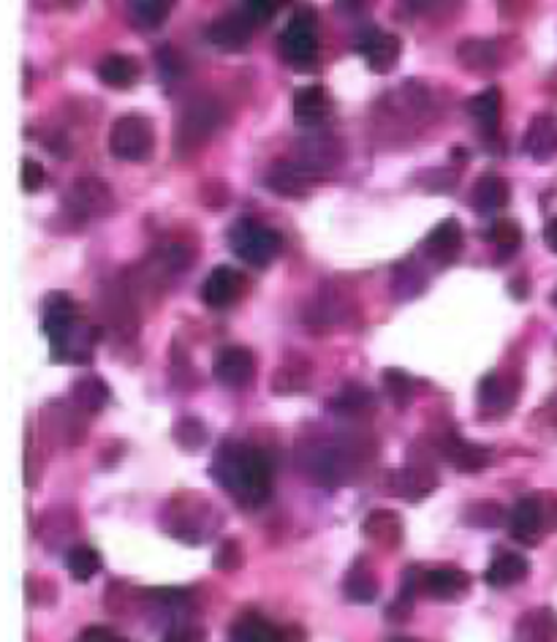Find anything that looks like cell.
Masks as SVG:
<instances>
[{"label": "cell", "instance_id": "2e32d148", "mask_svg": "<svg viewBox=\"0 0 557 642\" xmlns=\"http://www.w3.org/2000/svg\"><path fill=\"white\" fill-rule=\"evenodd\" d=\"M440 455L460 471H481L493 466V452H489L487 446L468 442V438L457 436V433H449V436L440 442Z\"/></svg>", "mask_w": 557, "mask_h": 642}, {"label": "cell", "instance_id": "7bdbcfd3", "mask_svg": "<svg viewBox=\"0 0 557 642\" xmlns=\"http://www.w3.org/2000/svg\"><path fill=\"white\" fill-rule=\"evenodd\" d=\"M278 3L280 0H248V3H245V11H248V17L256 22V26H265V22L275 17Z\"/></svg>", "mask_w": 557, "mask_h": 642}, {"label": "cell", "instance_id": "b9f144b4", "mask_svg": "<svg viewBox=\"0 0 557 642\" xmlns=\"http://www.w3.org/2000/svg\"><path fill=\"white\" fill-rule=\"evenodd\" d=\"M47 180V172L41 164H36L33 158H24L22 161V188L28 194H36L41 186H44Z\"/></svg>", "mask_w": 557, "mask_h": 642}, {"label": "cell", "instance_id": "d6a6232c", "mask_svg": "<svg viewBox=\"0 0 557 642\" xmlns=\"http://www.w3.org/2000/svg\"><path fill=\"white\" fill-rule=\"evenodd\" d=\"M171 6L175 0H131V22L133 26L152 30L161 28L167 22V17L171 14Z\"/></svg>", "mask_w": 557, "mask_h": 642}, {"label": "cell", "instance_id": "ba28073f", "mask_svg": "<svg viewBox=\"0 0 557 642\" xmlns=\"http://www.w3.org/2000/svg\"><path fill=\"white\" fill-rule=\"evenodd\" d=\"M387 485H389V491H395L397 495H402V498L419 501V498H425V495H430L438 487L436 466L430 463V457H425L421 452H414L411 463H408L406 468L391 471Z\"/></svg>", "mask_w": 557, "mask_h": 642}, {"label": "cell", "instance_id": "d590c367", "mask_svg": "<svg viewBox=\"0 0 557 642\" xmlns=\"http://www.w3.org/2000/svg\"><path fill=\"white\" fill-rule=\"evenodd\" d=\"M419 572L416 569H408L406 574H402V585H400V593H397L395 604L387 610V615L391 621H406L408 615L414 613V596H416V585H419Z\"/></svg>", "mask_w": 557, "mask_h": 642}, {"label": "cell", "instance_id": "e0dca14e", "mask_svg": "<svg viewBox=\"0 0 557 642\" xmlns=\"http://www.w3.org/2000/svg\"><path fill=\"white\" fill-rule=\"evenodd\" d=\"M240 292L242 280L237 270H231V267H216V270L207 275L205 286H201V299H205V305H210V308L226 310L240 299Z\"/></svg>", "mask_w": 557, "mask_h": 642}, {"label": "cell", "instance_id": "7c38bea8", "mask_svg": "<svg viewBox=\"0 0 557 642\" xmlns=\"http://www.w3.org/2000/svg\"><path fill=\"white\" fill-rule=\"evenodd\" d=\"M462 240H465L462 224L457 221V218H446V221H440L436 229L425 237L421 254H425L430 261H436V265L446 267L451 265V261L460 259Z\"/></svg>", "mask_w": 557, "mask_h": 642}, {"label": "cell", "instance_id": "74e56055", "mask_svg": "<svg viewBox=\"0 0 557 642\" xmlns=\"http://www.w3.org/2000/svg\"><path fill=\"white\" fill-rule=\"evenodd\" d=\"M425 289V273L419 270V261L408 259L397 265L395 270V292L400 297H414Z\"/></svg>", "mask_w": 557, "mask_h": 642}, {"label": "cell", "instance_id": "7402d4cb", "mask_svg": "<svg viewBox=\"0 0 557 642\" xmlns=\"http://www.w3.org/2000/svg\"><path fill=\"white\" fill-rule=\"evenodd\" d=\"M421 589L432 599H460L470 589V577L462 569L440 566L421 574Z\"/></svg>", "mask_w": 557, "mask_h": 642}, {"label": "cell", "instance_id": "c3c4849f", "mask_svg": "<svg viewBox=\"0 0 557 642\" xmlns=\"http://www.w3.org/2000/svg\"><path fill=\"white\" fill-rule=\"evenodd\" d=\"M39 3H44L47 9H73V6H79L82 0H39Z\"/></svg>", "mask_w": 557, "mask_h": 642}, {"label": "cell", "instance_id": "44dd1931", "mask_svg": "<svg viewBox=\"0 0 557 642\" xmlns=\"http://www.w3.org/2000/svg\"><path fill=\"white\" fill-rule=\"evenodd\" d=\"M362 534L370 540L376 547L381 550H397L402 544V520L397 512L389 510H376L365 517Z\"/></svg>", "mask_w": 557, "mask_h": 642}, {"label": "cell", "instance_id": "4dcf8cb0", "mask_svg": "<svg viewBox=\"0 0 557 642\" xmlns=\"http://www.w3.org/2000/svg\"><path fill=\"white\" fill-rule=\"evenodd\" d=\"M329 406H332V412L338 414V417L362 419L367 414H372L376 401H372V395L362 387H342V393L335 395Z\"/></svg>", "mask_w": 557, "mask_h": 642}, {"label": "cell", "instance_id": "4316f807", "mask_svg": "<svg viewBox=\"0 0 557 642\" xmlns=\"http://www.w3.org/2000/svg\"><path fill=\"white\" fill-rule=\"evenodd\" d=\"M528 572H530L528 559L506 550V553L495 555L493 564H489V569L485 572V580L493 585V589H509V585L528 577Z\"/></svg>", "mask_w": 557, "mask_h": 642}, {"label": "cell", "instance_id": "277c9868", "mask_svg": "<svg viewBox=\"0 0 557 642\" xmlns=\"http://www.w3.org/2000/svg\"><path fill=\"white\" fill-rule=\"evenodd\" d=\"M220 124H223V107L212 99H201L193 101L191 107L182 112L180 124H177L175 134V152L180 158L193 156L205 148L212 139V134L218 131Z\"/></svg>", "mask_w": 557, "mask_h": 642}, {"label": "cell", "instance_id": "60d3db41", "mask_svg": "<svg viewBox=\"0 0 557 642\" xmlns=\"http://www.w3.org/2000/svg\"><path fill=\"white\" fill-rule=\"evenodd\" d=\"M212 566L220 569V572H235V569L242 566V547L237 540H223L220 547L216 550V561Z\"/></svg>", "mask_w": 557, "mask_h": 642}, {"label": "cell", "instance_id": "4fadbf2b", "mask_svg": "<svg viewBox=\"0 0 557 642\" xmlns=\"http://www.w3.org/2000/svg\"><path fill=\"white\" fill-rule=\"evenodd\" d=\"M71 207L73 213H79L82 218L109 216L115 207L112 188H109L107 182L96 180V177H82V180L73 182L71 188Z\"/></svg>", "mask_w": 557, "mask_h": 642}, {"label": "cell", "instance_id": "e575fe53", "mask_svg": "<svg viewBox=\"0 0 557 642\" xmlns=\"http://www.w3.org/2000/svg\"><path fill=\"white\" fill-rule=\"evenodd\" d=\"M487 240L498 248V254H504V259H509L514 250L523 246V229L511 218H500V221L489 226Z\"/></svg>", "mask_w": 557, "mask_h": 642}, {"label": "cell", "instance_id": "7a4b0ae2", "mask_svg": "<svg viewBox=\"0 0 557 642\" xmlns=\"http://www.w3.org/2000/svg\"><path fill=\"white\" fill-rule=\"evenodd\" d=\"M376 452L367 438L359 436H329L316 438L299 450V468L302 476L321 487H340L362 476L367 463H372Z\"/></svg>", "mask_w": 557, "mask_h": 642}, {"label": "cell", "instance_id": "6da1fadb", "mask_svg": "<svg viewBox=\"0 0 557 642\" xmlns=\"http://www.w3.org/2000/svg\"><path fill=\"white\" fill-rule=\"evenodd\" d=\"M212 476L242 506H261L272 495V463L259 446L226 442L212 461Z\"/></svg>", "mask_w": 557, "mask_h": 642}, {"label": "cell", "instance_id": "52a82bcc", "mask_svg": "<svg viewBox=\"0 0 557 642\" xmlns=\"http://www.w3.org/2000/svg\"><path fill=\"white\" fill-rule=\"evenodd\" d=\"M280 52H284V60L297 71H310L316 69L318 60V36L314 22L305 20V17H297V20L289 22V28L280 36Z\"/></svg>", "mask_w": 557, "mask_h": 642}, {"label": "cell", "instance_id": "8992f818", "mask_svg": "<svg viewBox=\"0 0 557 642\" xmlns=\"http://www.w3.org/2000/svg\"><path fill=\"white\" fill-rule=\"evenodd\" d=\"M229 248L253 267H267L278 256L280 237L259 221L242 218L229 229Z\"/></svg>", "mask_w": 557, "mask_h": 642}, {"label": "cell", "instance_id": "603a6c76", "mask_svg": "<svg viewBox=\"0 0 557 642\" xmlns=\"http://www.w3.org/2000/svg\"><path fill=\"white\" fill-rule=\"evenodd\" d=\"M231 642H302L299 634L289 629V632H280L278 626L267 621V618L248 613L231 629Z\"/></svg>", "mask_w": 557, "mask_h": 642}, {"label": "cell", "instance_id": "5b68a950", "mask_svg": "<svg viewBox=\"0 0 557 642\" xmlns=\"http://www.w3.org/2000/svg\"><path fill=\"white\" fill-rule=\"evenodd\" d=\"M156 150V131H152V124L142 115H126L118 124L112 126V134H109V152L120 161L128 164H139L147 161Z\"/></svg>", "mask_w": 557, "mask_h": 642}, {"label": "cell", "instance_id": "3957f363", "mask_svg": "<svg viewBox=\"0 0 557 642\" xmlns=\"http://www.w3.org/2000/svg\"><path fill=\"white\" fill-rule=\"evenodd\" d=\"M41 329L52 346V359L82 365L93 357L96 329L79 316L77 303L63 292H54L41 305Z\"/></svg>", "mask_w": 557, "mask_h": 642}, {"label": "cell", "instance_id": "681fc988", "mask_svg": "<svg viewBox=\"0 0 557 642\" xmlns=\"http://www.w3.org/2000/svg\"><path fill=\"white\" fill-rule=\"evenodd\" d=\"M391 642H421V640H414V638H397V640H391Z\"/></svg>", "mask_w": 557, "mask_h": 642}, {"label": "cell", "instance_id": "9a60e30c", "mask_svg": "<svg viewBox=\"0 0 557 642\" xmlns=\"http://www.w3.org/2000/svg\"><path fill=\"white\" fill-rule=\"evenodd\" d=\"M525 152L536 164H549L557 158V115L544 112L530 120L528 134H525Z\"/></svg>", "mask_w": 557, "mask_h": 642}, {"label": "cell", "instance_id": "8d00e7d4", "mask_svg": "<svg viewBox=\"0 0 557 642\" xmlns=\"http://www.w3.org/2000/svg\"><path fill=\"white\" fill-rule=\"evenodd\" d=\"M384 387H387L389 397L397 403V406H408L416 395L414 376H408V373L400 368L384 371Z\"/></svg>", "mask_w": 557, "mask_h": 642}, {"label": "cell", "instance_id": "f6af8a7d", "mask_svg": "<svg viewBox=\"0 0 557 642\" xmlns=\"http://www.w3.org/2000/svg\"><path fill=\"white\" fill-rule=\"evenodd\" d=\"M205 629L193 626V623H180V626H171L163 642H205Z\"/></svg>", "mask_w": 557, "mask_h": 642}, {"label": "cell", "instance_id": "484cf974", "mask_svg": "<svg viewBox=\"0 0 557 642\" xmlns=\"http://www.w3.org/2000/svg\"><path fill=\"white\" fill-rule=\"evenodd\" d=\"M511 199V188L509 180L500 175H481L474 186V207L479 213H498L509 205Z\"/></svg>", "mask_w": 557, "mask_h": 642}, {"label": "cell", "instance_id": "8fae6325", "mask_svg": "<svg viewBox=\"0 0 557 642\" xmlns=\"http://www.w3.org/2000/svg\"><path fill=\"white\" fill-rule=\"evenodd\" d=\"M256 22L250 20L248 11H229V14L218 17L207 30V39L212 47L223 52H240L250 45V36H253Z\"/></svg>", "mask_w": 557, "mask_h": 642}, {"label": "cell", "instance_id": "9c48e42d", "mask_svg": "<svg viewBox=\"0 0 557 642\" xmlns=\"http://www.w3.org/2000/svg\"><path fill=\"white\" fill-rule=\"evenodd\" d=\"M357 52L362 55L365 66L372 75H389L397 63H400L402 45L397 36L387 33L381 28H367L359 33Z\"/></svg>", "mask_w": 557, "mask_h": 642}, {"label": "cell", "instance_id": "ab89813d", "mask_svg": "<svg viewBox=\"0 0 557 642\" xmlns=\"http://www.w3.org/2000/svg\"><path fill=\"white\" fill-rule=\"evenodd\" d=\"M175 438H177V444L186 446V450H196V446H201L207 442V431L199 419L186 417L177 422Z\"/></svg>", "mask_w": 557, "mask_h": 642}, {"label": "cell", "instance_id": "ee69618b", "mask_svg": "<svg viewBox=\"0 0 557 642\" xmlns=\"http://www.w3.org/2000/svg\"><path fill=\"white\" fill-rule=\"evenodd\" d=\"M73 642H131V640H126V638H120L115 629H109V626H88V629H82V632L77 634V640Z\"/></svg>", "mask_w": 557, "mask_h": 642}, {"label": "cell", "instance_id": "cb8c5ba5", "mask_svg": "<svg viewBox=\"0 0 557 642\" xmlns=\"http://www.w3.org/2000/svg\"><path fill=\"white\" fill-rule=\"evenodd\" d=\"M139 77H142V69H139V60L131 58V55H107L98 63V79L112 90L133 88Z\"/></svg>", "mask_w": 557, "mask_h": 642}, {"label": "cell", "instance_id": "1f68e13d", "mask_svg": "<svg viewBox=\"0 0 557 642\" xmlns=\"http://www.w3.org/2000/svg\"><path fill=\"white\" fill-rule=\"evenodd\" d=\"M71 397H73V403H77V408L96 414L107 406L109 389L98 376H88V378H79V382L73 384Z\"/></svg>", "mask_w": 557, "mask_h": 642}, {"label": "cell", "instance_id": "f546056e", "mask_svg": "<svg viewBox=\"0 0 557 642\" xmlns=\"http://www.w3.org/2000/svg\"><path fill=\"white\" fill-rule=\"evenodd\" d=\"M479 401L487 412L504 414L514 406V387L506 376L500 373H487L479 384Z\"/></svg>", "mask_w": 557, "mask_h": 642}, {"label": "cell", "instance_id": "5bb4252c", "mask_svg": "<svg viewBox=\"0 0 557 642\" xmlns=\"http://www.w3.org/2000/svg\"><path fill=\"white\" fill-rule=\"evenodd\" d=\"M318 180H321V175L302 167L299 161L275 164L267 175V186L272 188L275 194H280V197H305Z\"/></svg>", "mask_w": 557, "mask_h": 642}, {"label": "cell", "instance_id": "d6986e66", "mask_svg": "<svg viewBox=\"0 0 557 642\" xmlns=\"http://www.w3.org/2000/svg\"><path fill=\"white\" fill-rule=\"evenodd\" d=\"M509 531L517 542L536 544L538 534L544 531L541 506H538V495H525L509 512Z\"/></svg>", "mask_w": 557, "mask_h": 642}, {"label": "cell", "instance_id": "83f0119b", "mask_svg": "<svg viewBox=\"0 0 557 642\" xmlns=\"http://www.w3.org/2000/svg\"><path fill=\"white\" fill-rule=\"evenodd\" d=\"M468 112L470 118L476 120V126H479V131L485 134L487 139H493L500 126V90L498 88L481 90L479 96H474V99L468 101Z\"/></svg>", "mask_w": 557, "mask_h": 642}, {"label": "cell", "instance_id": "ffe728a7", "mask_svg": "<svg viewBox=\"0 0 557 642\" xmlns=\"http://www.w3.org/2000/svg\"><path fill=\"white\" fill-rule=\"evenodd\" d=\"M514 642H557V613L553 608H534L517 618Z\"/></svg>", "mask_w": 557, "mask_h": 642}, {"label": "cell", "instance_id": "d4e9b609", "mask_svg": "<svg viewBox=\"0 0 557 642\" xmlns=\"http://www.w3.org/2000/svg\"><path fill=\"white\" fill-rule=\"evenodd\" d=\"M457 60H460L462 69L476 71V75H487L500 66V50L495 41L489 39H465L457 47Z\"/></svg>", "mask_w": 557, "mask_h": 642}, {"label": "cell", "instance_id": "f907efd6", "mask_svg": "<svg viewBox=\"0 0 557 642\" xmlns=\"http://www.w3.org/2000/svg\"><path fill=\"white\" fill-rule=\"evenodd\" d=\"M553 303H555V308H557V289H555V295H553Z\"/></svg>", "mask_w": 557, "mask_h": 642}, {"label": "cell", "instance_id": "30bf717a", "mask_svg": "<svg viewBox=\"0 0 557 642\" xmlns=\"http://www.w3.org/2000/svg\"><path fill=\"white\" fill-rule=\"evenodd\" d=\"M212 373H216V378L223 384V387L242 389L253 382L256 357L250 354V348L245 346H226L216 354Z\"/></svg>", "mask_w": 557, "mask_h": 642}, {"label": "cell", "instance_id": "f1b7e54d", "mask_svg": "<svg viewBox=\"0 0 557 642\" xmlns=\"http://www.w3.org/2000/svg\"><path fill=\"white\" fill-rule=\"evenodd\" d=\"M381 585H378V574L372 572L365 561H357L351 569H348L346 580H342V593H346L351 602L367 604L378 596Z\"/></svg>", "mask_w": 557, "mask_h": 642}, {"label": "cell", "instance_id": "ac0fdd59", "mask_svg": "<svg viewBox=\"0 0 557 642\" xmlns=\"http://www.w3.org/2000/svg\"><path fill=\"white\" fill-rule=\"evenodd\" d=\"M329 115V96L321 85H308V88H299L294 93V120L299 128H321L327 124Z\"/></svg>", "mask_w": 557, "mask_h": 642}, {"label": "cell", "instance_id": "f35d334b", "mask_svg": "<svg viewBox=\"0 0 557 642\" xmlns=\"http://www.w3.org/2000/svg\"><path fill=\"white\" fill-rule=\"evenodd\" d=\"M504 520V506L495 504V501H474V504L465 506V523L479 525V529H493Z\"/></svg>", "mask_w": 557, "mask_h": 642}, {"label": "cell", "instance_id": "836d02e7", "mask_svg": "<svg viewBox=\"0 0 557 642\" xmlns=\"http://www.w3.org/2000/svg\"><path fill=\"white\" fill-rule=\"evenodd\" d=\"M66 569H69L73 580H90L101 569V555L90 544H73L69 553H66Z\"/></svg>", "mask_w": 557, "mask_h": 642}, {"label": "cell", "instance_id": "bcb514c9", "mask_svg": "<svg viewBox=\"0 0 557 642\" xmlns=\"http://www.w3.org/2000/svg\"><path fill=\"white\" fill-rule=\"evenodd\" d=\"M538 506H541L544 531H557V495L538 493Z\"/></svg>", "mask_w": 557, "mask_h": 642}, {"label": "cell", "instance_id": "7dc6e473", "mask_svg": "<svg viewBox=\"0 0 557 642\" xmlns=\"http://www.w3.org/2000/svg\"><path fill=\"white\" fill-rule=\"evenodd\" d=\"M544 240H547L549 250H555L557 254V218H553V221L547 224V229H544Z\"/></svg>", "mask_w": 557, "mask_h": 642}]
</instances>
